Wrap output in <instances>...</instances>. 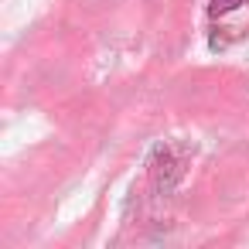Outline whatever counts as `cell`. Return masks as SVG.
<instances>
[{
  "instance_id": "cell-1",
  "label": "cell",
  "mask_w": 249,
  "mask_h": 249,
  "mask_svg": "<svg viewBox=\"0 0 249 249\" xmlns=\"http://www.w3.org/2000/svg\"><path fill=\"white\" fill-rule=\"evenodd\" d=\"M242 0H212V14H225V11H235Z\"/></svg>"
}]
</instances>
